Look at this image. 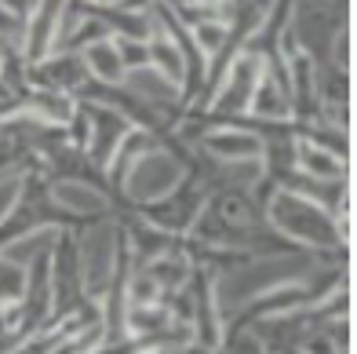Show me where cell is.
Wrapping results in <instances>:
<instances>
[{"mask_svg":"<svg viewBox=\"0 0 357 354\" xmlns=\"http://www.w3.org/2000/svg\"><path fill=\"white\" fill-rule=\"evenodd\" d=\"M263 219L278 234H284L291 245L314 249V252H339L343 241L335 230V216L328 208H321L306 194H296L288 186H273L263 205Z\"/></svg>","mask_w":357,"mask_h":354,"instance_id":"obj_1","label":"cell"},{"mask_svg":"<svg viewBox=\"0 0 357 354\" xmlns=\"http://www.w3.org/2000/svg\"><path fill=\"white\" fill-rule=\"evenodd\" d=\"M77 267H80V285H84V296L102 300L106 288L117 278L121 263L128 260V237L121 227L113 223H95L80 234L77 241Z\"/></svg>","mask_w":357,"mask_h":354,"instance_id":"obj_2","label":"cell"},{"mask_svg":"<svg viewBox=\"0 0 357 354\" xmlns=\"http://www.w3.org/2000/svg\"><path fill=\"white\" fill-rule=\"evenodd\" d=\"M183 175H186V161L172 154V147H153V150H146L139 161H132V165L124 168V175L117 179V190L132 201V205H150L157 198H165L172 194V190L183 183Z\"/></svg>","mask_w":357,"mask_h":354,"instance_id":"obj_3","label":"cell"},{"mask_svg":"<svg viewBox=\"0 0 357 354\" xmlns=\"http://www.w3.org/2000/svg\"><path fill=\"white\" fill-rule=\"evenodd\" d=\"M204 198H208L204 179L197 183V179H186V175H183V183H178L172 194L157 198L150 205H142V219H150L153 227L183 237V234H190V227H193V219H197Z\"/></svg>","mask_w":357,"mask_h":354,"instance_id":"obj_4","label":"cell"},{"mask_svg":"<svg viewBox=\"0 0 357 354\" xmlns=\"http://www.w3.org/2000/svg\"><path fill=\"white\" fill-rule=\"evenodd\" d=\"M80 106H84V114H88V142H84V154H88V161H91L95 168L106 172L113 150H117L121 135L132 128V121H128L121 110H113V106H106V103H95V99H80Z\"/></svg>","mask_w":357,"mask_h":354,"instance_id":"obj_5","label":"cell"},{"mask_svg":"<svg viewBox=\"0 0 357 354\" xmlns=\"http://www.w3.org/2000/svg\"><path fill=\"white\" fill-rule=\"evenodd\" d=\"M47 194L52 201L62 208L66 216H102L109 201L102 194L99 183H88V179H73V175H59V179H47Z\"/></svg>","mask_w":357,"mask_h":354,"instance_id":"obj_6","label":"cell"},{"mask_svg":"<svg viewBox=\"0 0 357 354\" xmlns=\"http://www.w3.org/2000/svg\"><path fill=\"white\" fill-rule=\"evenodd\" d=\"M201 150L215 161H241V157H263V135L252 128H212L201 132Z\"/></svg>","mask_w":357,"mask_h":354,"instance_id":"obj_7","label":"cell"},{"mask_svg":"<svg viewBox=\"0 0 357 354\" xmlns=\"http://www.w3.org/2000/svg\"><path fill=\"white\" fill-rule=\"evenodd\" d=\"M296 172L310 175V179H347V157L314 139H296Z\"/></svg>","mask_w":357,"mask_h":354,"instance_id":"obj_8","label":"cell"},{"mask_svg":"<svg viewBox=\"0 0 357 354\" xmlns=\"http://www.w3.org/2000/svg\"><path fill=\"white\" fill-rule=\"evenodd\" d=\"M59 227L55 223H47V227H33V230H26L19 237H11L0 245V256L11 263H19V267H29L33 260H40V256H52V249L59 245Z\"/></svg>","mask_w":357,"mask_h":354,"instance_id":"obj_9","label":"cell"},{"mask_svg":"<svg viewBox=\"0 0 357 354\" xmlns=\"http://www.w3.org/2000/svg\"><path fill=\"white\" fill-rule=\"evenodd\" d=\"M157 26V19H153ZM146 52H150V66H157L165 77H172L178 88L186 84V55H183V44H178L168 29H153L150 40H146Z\"/></svg>","mask_w":357,"mask_h":354,"instance_id":"obj_10","label":"cell"},{"mask_svg":"<svg viewBox=\"0 0 357 354\" xmlns=\"http://www.w3.org/2000/svg\"><path fill=\"white\" fill-rule=\"evenodd\" d=\"M80 55H84V66H88L91 80H99V84H121V80H124V62L117 55L113 37H102V40L88 44Z\"/></svg>","mask_w":357,"mask_h":354,"instance_id":"obj_11","label":"cell"},{"mask_svg":"<svg viewBox=\"0 0 357 354\" xmlns=\"http://www.w3.org/2000/svg\"><path fill=\"white\" fill-rule=\"evenodd\" d=\"M26 190V168H11V172H0V223L11 216V208L19 205Z\"/></svg>","mask_w":357,"mask_h":354,"instance_id":"obj_12","label":"cell"},{"mask_svg":"<svg viewBox=\"0 0 357 354\" xmlns=\"http://www.w3.org/2000/svg\"><path fill=\"white\" fill-rule=\"evenodd\" d=\"M113 44H117V55H121V62H124V73H128V70H139V66H146V62H150L146 40H139V37H113Z\"/></svg>","mask_w":357,"mask_h":354,"instance_id":"obj_13","label":"cell"},{"mask_svg":"<svg viewBox=\"0 0 357 354\" xmlns=\"http://www.w3.org/2000/svg\"><path fill=\"white\" fill-rule=\"evenodd\" d=\"M22 281H26V267L11 263L0 256V300H19L22 296Z\"/></svg>","mask_w":357,"mask_h":354,"instance_id":"obj_14","label":"cell"},{"mask_svg":"<svg viewBox=\"0 0 357 354\" xmlns=\"http://www.w3.org/2000/svg\"><path fill=\"white\" fill-rule=\"evenodd\" d=\"M33 4H37V0H0V8H8L11 15H22V19L29 15V8H33Z\"/></svg>","mask_w":357,"mask_h":354,"instance_id":"obj_15","label":"cell"}]
</instances>
